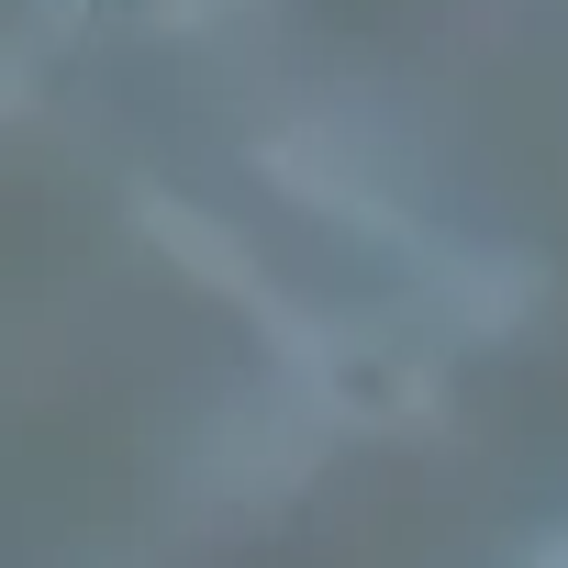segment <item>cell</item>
<instances>
[{"label":"cell","mask_w":568,"mask_h":568,"mask_svg":"<svg viewBox=\"0 0 568 568\" xmlns=\"http://www.w3.org/2000/svg\"><path fill=\"white\" fill-rule=\"evenodd\" d=\"M324 379H335V402H357V413H379V424H390V413H424V379L390 368V357H335Z\"/></svg>","instance_id":"obj_1"},{"label":"cell","mask_w":568,"mask_h":568,"mask_svg":"<svg viewBox=\"0 0 568 568\" xmlns=\"http://www.w3.org/2000/svg\"><path fill=\"white\" fill-rule=\"evenodd\" d=\"M12 90H23V79H12V57H0V112H12Z\"/></svg>","instance_id":"obj_2"},{"label":"cell","mask_w":568,"mask_h":568,"mask_svg":"<svg viewBox=\"0 0 568 568\" xmlns=\"http://www.w3.org/2000/svg\"><path fill=\"white\" fill-rule=\"evenodd\" d=\"M546 568H568V546H557V557H546Z\"/></svg>","instance_id":"obj_3"}]
</instances>
